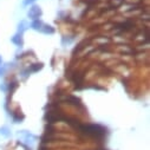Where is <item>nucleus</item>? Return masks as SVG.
<instances>
[{
	"instance_id": "obj_1",
	"label": "nucleus",
	"mask_w": 150,
	"mask_h": 150,
	"mask_svg": "<svg viewBox=\"0 0 150 150\" xmlns=\"http://www.w3.org/2000/svg\"><path fill=\"white\" fill-rule=\"evenodd\" d=\"M42 14H43V11H42V8H40L39 6H37V5L32 6V7L30 8L28 13H27L28 18H30V19H33V20L38 19V18H39Z\"/></svg>"
},
{
	"instance_id": "obj_2",
	"label": "nucleus",
	"mask_w": 150,
	"mask_h": 150,
	"mask_svg": "<svg viewBox=\"0 0 150 150\" xmlns=\"http://www.w3.org/2000/svg\"><path fill=\"white\" fill-rule=\"evenodd\" d=\"M12 43H14L17 46H23V44H24V40H23V34H20V33H17V34H14L13 37H12Z\"/></svg>"
},
{
	"instance_id": "obj_3",
	"label": "nucleus",
	"mask_w": 150,
	"mask_h": 150,
	"mask_svg": "<svg viewBox=\"0 0 150 150\" xmlns=\"http://www.w3.org/2000/svg\"><path fill=\"white\" fill-rule=\"evenodd\" d=\"M43 25H44V23H43L42 20L35 19V20H33V23L31 24V27H32L33 30H35V31H39V32H40V30H42Z\"/></svg>"
},
{
	"instance_id": "obj_4",
	"label": "nucleus",
	"mask_w": 150,
	"mask_h": 150,
	"mask_svg": "<svg viewBox=\"0 0 150 150\" xmlns=\"http://www.w3.org/2000/svg\"><path fill=\"white\" fill-rule=\"evenodd\" d=\"M30 27V25H28V23L27 21H20L19 23V25H18V33H20V34H23L27 28Z\"/></svg>"
},
{
	"instance_id": "obj_5",
	"label": "nucleus",
	"mask_w": 150,
	"mask_h": 150,
	"mask_svg": "<svg viewBox=\"0 0 150 150\" xmlns=\"http://www.w3.org/2000/svg\"><path fill=\"white\" fill-rule=\"evenodd\" d=\"M40 32L42 33H45V34H52V33H54V28L52 26H50V25L44 24L43 27H42V30H40Z\"/></svg>"
},
{
	"instance_id": "obj_6",
	"label": "nucleus",
	"mask_w": 150,
	"mask_h": 150,
	"mask_svg": "<svg viewBox=\"0 0 150 150\" xmlns=\"http://www.w3.org/2000/svg\"><path fill=\"white\" fill-rule=\"evenodd\" d=\"M0 135H3L5 137H10L11 136V131L7 127H1L0 128Z\"/></svg>"
},
{
	"instance_id": "obj_7",
	"label": "nucleus",
	"mask_w": 150,
	"mask_h": 150,
	"mask_svg": "<svg viewBox=\"0 0 150 150\" xmlns=\"http://www.w3.org/2000/svg\"><path fill=\"white\" fill-rule=\"evenodd\" d=\"M5 71H6V66H1V67H0V76H3V74L5 73Z\"/></svg>"
},
{
	"instance_id": "obj_8",
	"label": "nucleus",
	"mask_w": 150,
	"mask_h": 150,
	"mask_svg": "<svg viewBox=\"0 0 150 150\" xmlns=\"http://www.w3.org/2000/svg\"><path fill=\"white\" fill-rule=\"evenodd\" d=\"M34 0H25L24 1V5H28V4H33Z\"/></svg>"
},
{
	"instance_id": "obj_9",
	"label": "nucleus",
	"mask_w": 150,
	"mask_h": 150,
	"mask_svg": "<svg viewBox=\"0 0 150 150\" xmlns=\"http://www.w3.org/2000/svg\"><path fill=\"white\" fill-rule=\"evenodd\" d=\"M0 90H1V91H6V88H5V85H4V84L0 85Z\"/></svg>"
},
{
	"instance_id": "obj_10",
	"label": "nucleus",
	"mask_w": 150,
	"mask_h": 150,
	"mask_svg": "<svg viewBox=\"0 0 150 150\" xmlns=\"http://www.w3.org/2000/svg\"><path fill=\"white\" fill-rule=\"evenodd\" d=\"M1 62H3V60H1V56H0V65H1Z\"/></svg>"
}]
</instances>
